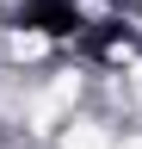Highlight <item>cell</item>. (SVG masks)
<instances>
[{"label":"cell","mask_w":142,"mask_h":149,"mask_svg":"<svg viewBox=\"0 0 142 149\" xmlns=\"http://www.w3.org/2000/svg\"><path fill=\"white\" fill-rule=\"evenodd\" d=\"M12 25L31 31V37H56V44H74L86 31V19L74 0H19V13H12Z\"/></svg>","instance_id":"6da1fadb"}]
</instances>
